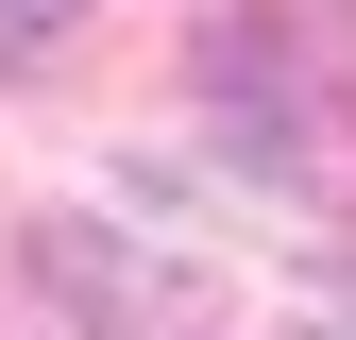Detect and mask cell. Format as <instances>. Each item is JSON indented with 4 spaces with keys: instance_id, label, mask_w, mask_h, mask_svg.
Masks as SVG:
<instances>
[{
    "instance_id": "cell-2",
    "label": "cell",
    "mask_w": 356,
    "mask_h": 340,
    "mask_svg": "<svg viewBox=\"0 0 356 340\" xmlns=\"http://www.w3.org/2000/svg\"><path fill=\"white\" fill-rule=\"evenodd\" d=\"M51 17H68V0H0V68H17V52H34Z\"/></svg>"
},
{
    "instance_id": "cell-1",
    "label": "cell",
    "mask_w": 356,
    "mask_h": 340,
    "mask_svg": "<svg viewBox=\"0 0 356 340\" xmlns=\"http://www.w3.org/2000/svg\"><path fill=\"white\" fill-rule=\"evenodd\" d=\"M204 119L254 187L356 204V0H238L204 34Z\"/></svg>"
}]
</instances>
